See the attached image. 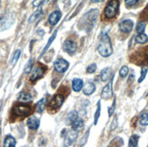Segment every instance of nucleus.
Instances as JSON below:
<instances>
[{"label":"nucleus","mask_w":148,"mask_h":147,"mask_svg":"<svg viewBox=\"0 0 148 147\" xmlns=\"http://www.w3.org/2000/svg\"><path fill=\"white\" fill-rule=\"evenodd\" d=\"M128 72H129V69H128V67L124 66H122L121 69L119 70V75H120L121 77H125V76L128 75Z\"/></svg>","instance_id":"2f4dec72"},{"label":"nucleus","mask_w":148,"mask_h":147,"mask_svg":"<svg viewBox=\"0 0 148 147\" xmlns=\"http://www.w3.org/2000/svg\"><path fill=\"white\" fill-rule=\"evenodd\" d=\"M15 21V16L11 12H6L0 16V32L8 30Z\"/></svg>","instance_id":"7ed1b4c3"},{"label":"nucleus","mask_w":148,"mask_h":147,"mask_svg":"<svg viewBox=\"0 0 148 147\" xmlns=\"http://www.w3.org/2000/svg\"><path fill=\"white\" fill-rule=\"evenodd\" d=\"M27 124L31 130H36L40 124V120L36 116H31L27 119Z\"/></svg>","instance_id":"4468645a"},{"label":"nucleus","mask_w":148,"mask_h":147,"mask_svg":"<svg viewBox=\"0 0 148 147\" xmlns=\"http://www.w3.org/2000/svg\"><path fill=\"white\" fill-rule=\"evenodd\" d=\"M63 49L67 54L73 55V54L75 53V51L77 50V44L74 40L67 39V40L65 41V43H64V44H63Z\"/></svg>","instance_id":"9b49d317"},{"label":"nucleus","mask_w":148,"mask_h":147,"mask_svg":"<svg viewBox=\"0 0 148 147\" xmlns=\"http://www.w3.org/2000/svg\"><path fill=\"white\" fill-rule=\"evenodd\" d=\"M98 15H99L98 9H92L88 11L80 20V24L81 25H83V28L87 31L91 30V28H93L94 25L95 24L96 20H97Z\"/></svg>","instance_id":"f257e3e1"},{"label":"nucleus","mask_w":148,"mask_h":147,"mask_svg":"<svg viewBox=\"0 0 148 147\" xmlns=\"http://www.w3.org/2000/svg\"><path fill=\"white\" fill-rule=\"evenodd\" d=\"M61 12L59 10H56L54 11L53 13H51L50 16H49V18H48V22L50 23V25H55L58 23V21L60 20L61 18Z\"/></svg>","instance_id":"2eb2a0df"},{"label":"nucleus","mask_w":148,"mask_h":147,"mask_svg":"<svg viewBox=\"0 0 148 147\" xmlns=\"http://www.w3.org/2000/svg\"><path fill=\"white\" fill-rule=\"evenodd\" d=\"M32 108L28 105H24V104H18L16 105L13 107V116L16 117H25L30 114Z\"/></svg>","instance_id":"20e7f679"},{"label":"nucleus","mask_w":148,"mask_h":147,"mask_svg":"<svg viewBox=\"0 0 148 147\" xmlns=\"http://www.w3.org/2000/svg\"><path fill=\"white\" fill-rule=\"evenodd\" d=\"M46 106H47V100H46V98H42V99L36 104V112H38V113H42V112L45 110V108H46Z\"/></svg>","instance_id":"4be33fe9"},{"label":"nucleus","mask_w":148,"mask_h":147,"mask_svg":"<svg viewBox=\"0 0 148 147\" xmlns=\"http://www.w3.org/2000/svg\"><path fill=\"white\" fill-rule=\"evenodd\" d=\"M134 27V22L130 19H125V20L122 21L119 25V29L124 32V33H129L133 30Z\"/></svg>","instance_id":"ddd939ff"},{"label":"nucleus","mask_w":148,"mask_h":147,"mask_svg":"<svg viewBox=\"0 0 148 147\" xmlns=\"http://www.w3.org/2000/svg\"><path fill=\"white\" fill-rule=\"evenodd\" d=\"M139 141V136L137 135H134L129 139V147H136Z\"/></svg>","instance_id":"bb28decb"},{"label":"nucleus","mask_w":148,"mask_h":147,"mask_svg":"<svg viewBox=\"0 0 148 147\" xmlns=\"http://www.w3.org/2000/svg\"><path fill=\"white\" fill-rule=\"evenodd\" d=\"M0 8H1V1H0Z\"/></svg>","instance_id":"a19ab883"},{"label":"nucleus","mask_w":148,"mask_h":147,"mask_svg":"<svg viewBox=\"0 0 148 147\" xmlns=\"http://www.w3.org/2000/svg\"><path fill=\"white\" fill-rule=\"evenodd\" d=\"M64 101H65V95L62 94H57L51 99L48 104V110L49 111H56L57 109L62 106Z\"/></svg>","instance_id":"423d86ee"},{"label":"nucleus","mask_w":148,"mask_h":147,"mask_svg":"<svg viewBox=\"0 0 148 147\" xmlns=\"http://www.w3.org/2000/svg\"><path fill=\"white\" fill-rule=\"evenodd\" d=\"M20 55H21V51L20 50H16V52H15V54H14V55H13V57H12V61H11V65L12 66L16 65V63L17 62Z\"/></svg>","instance_id":"c85d7f7f"},{"label":"nucleus","mask_w":148,"mask_h":147,"mask_svg":"<svg viewBox=\"0 0 148 147\" xmlns=\"http://www.w3.org/2000/svg\"><path fill=\"white\" fill-rule=\"evenodd\" d=\"M123 144H124V142H123V140H122V138L116 137L110 143V144L108 145V147H122Z\"/></svg>","instance_id":"b1692460"},{"label":"nucleus","mask_w":148,"mask_h":147,"mask_svg":"<svg viewBox=\"0 0 148 147\" xmlns=\"http://www.w3.org/2000/svg\"><path fill=\"white\" fill-rule=\"evenodd\" d=\"M147 71H148V66H143L142 70H141V76H140V78L138 79V83H142L143 82V80L145 78V76H146Z\"/></svg>","instance_id":"c756f323"},{"label":"nucleus","mask_w":148,"mask_h":147,"mask_svg":"<svg viewBox=\"0 0 148 147\" xmlns=\"http://www.w3.org/2000/svg\"><path fill=\"white\" fill-rule=\"evenodd\" d=\"M134 56H136V60L133 62L136 63V65L145 66L148 64V46L142 51H139L138 53L134 55Z\"/></svg>","instance_id":"6e6552de"},{"label":"nucleus","mask_w":148,"mask_h":147,"mask_svg":"<svg viewBox=\"0 0 148 147\" xmlns=\"http://www.w3.org/2000/svg\"><path fill=\"white\" fill-rule=\"evenodd\" d=\"M77 119H78V113H77L76 111L73 110L67 113L66 118V123L67 125H70V124L72 125Z\"/></svg>","instance_id":"dca6fc26"},{"label":"nucleus","mask_w":148,"mask_h":147,"mask_svg":"<svg viewBox=\"0 0 148 147\" xmlns=\"http://www.w3.org/2000/svg\"><path fill=\"white\" fill-rule=\"evenodd\" d=\"M48 0H35L33 2V5L34 6H40L41 5H43L44 3L47 2Z\"/></svg>","instance_id":"e433bc0d"},{"label":"nucleus","mask_w":148,"mask_h":147,"mask_svg":"<svg viewBox=\"0 0 148 147\" xmlns=\"http://www.w3.org/2000/svg\"><path fill=\"white\" fill-rule=\"evenodd\" d=\"M47 71V68L45 67L44 66L42 65H38L33 71H32V74H31V76H30V80L31 81H36L39 78H41L42 76L44 75V74L46 73Z\"/></svg>","instance_id":"1a4fd4ad"},{"label":"nucleus","mask_w":148,"mask_h":147,"mask_svg":"<svg viewBox=\"0 0 148 147\" xmlns=\"http://www.w3.org/2000/svg\"><path fill=\"white\" fill-rule=\"evenodd\" d=\"M41 15H42V9H38V10H36V11L34 13V14L30 16V18H29L28 22H29V23H32V22L36 21V19H37L38 17H39Z\"/></svg>","instance_id":"cd10ccee"},{"label":"nucleus","mask_w":148,"mask_h":147,"mask_svg":"<svg viewBox=\"0 0 148 147\" xmlns=\"http://www.w3.org/2000/svg\"><path fill=\"white\" fill-rule=\"evenodd\" d=\"M96 71V65L95 64H92V65H90L87 66L86 68V73L87 74H93Z\"/></svg>","instance_id":"f704fd0d"},{"label":"nucleus","mask_w":148,"mask_h":147,"mask_svg":"<svg viewBox=\"0 0 148 147\" xmlns=\"http://www.w3.org/2000/svg\"><path fill=\"white\" fill-rule=\"evenodd\" d=\"M84 86V82L80 78H75L72 81V88L75 92H79L83 89Z\"/></svg>","instance_id":"a211bd4d"},{"label":"nucleus","mask_w":148,"mask_h":147,"mask_svg":"<svg viewBox=\"0 0 148 147\" xmlns=\"http://www.w3.org/2000/svg\"><path fill=\"white\" fill-rule=\"evenodd\" d=\"M139 123L142 126H147L148 125V112H144L140 116Z\"/></svg>","instance_id":"5701e85b"},{"label":"nucleus","mask_w":148,"mask_h":147,"mask_svg":"<svg viewBox=\"0 0 148 147\" xmlns=\"http://www.w3.org/2000/svg\"><path fill=\"white\" fill-rule=\"evenodd\" d=\"M17 100L19 102H21V103H30V102H32V96L25 92H22L18 94V97H17Z\"/></svg>","instance_id":"6ab92c4d"},{"label":"nucleus","mask_w":148,"mask_h":147,"mask_svg":"<svg viewBox=\"0 0 148 147\" xmlns=\"http://www.w3.org/2000/svg\"><path fill=\"white\" fill-rule=\"evenodd\" d=\"M16 139L12 135H8L5 138L4 147H16Z\"/></svg>","instance_id":"412c9836"},{"label":"nucleus","mask_w":148,"mask_h":147,"mask_svg":"<svg viewBox=\"0 0 148 147\" xmlns=\"http://www.w3.org/2000/svg\"><path fill=\"white\" fill-rule=\"evenodd\" d=\"M32 67H33V60L30 59V60L28 61V63L27 64V66H25V74H29V73L32 71Z\"/></svg>","instance_id":"72a5a7b5"},{"label":"nucleus","mask_w":148,"mask_h":147,"mask_svg":"<svg viewBox=\"0 0 148 147\" xmlns=\"http://www.w3.org/2000/svg\"><path fill=\"white\" fill-rule=\"evenodd\" d=\"M119 2L118 0H111L109 3L106 5V9H105V16L107 18H114L116 16V13L118 10Z\"/></svg>","instance_id":"39448f33"},{"label":"nucleus","mask_w":148,"mask_h":147,"mask_svg":"<svg viewBox=\"0 0 148 147\" xmlns=\"http://www.w3.org/2000/svg\"><path fill=\"white\" fill-rule=\"evenodd\" d=\"M138 1H139V0H125V4H126L127 5H129V6L134 5Z\"/></svg>","instance_id":"4c0bfd02"},{"label":"nucleus","mask_w":148,"mask_h":147,"mask_svg":"<svg viewBox=\"0 0 148 147\" xmlns=\"http://www.w3.org/2000/svg\"><path fill=\"white\" fill-rule=\"evenodd\" d=\"M83 127H84V121L82 119H80V118L77 119L75 122L72 124V129L76 130V131L82 129Z\"/></svg>","instance_id":"a878e982"},{"label":"nucleus","mask_w":148,"mask_h":147,"mask_svg":"<svg viewBox=\"0 0 148 147\" xmlns=\"http://www.w3.org/2000/svg\"><path fill=\"white\" fill-rule=\"evenodd\" d=\"M112 76H113V75H112V70H111L110 67L104 68L101 71L100 77H101L102 82H106L109 78H111Z\"/></svg>","instance_id":"f3484780"},{"label":"nucleus","mask_w":148,"mask_h":147,"mask_svg":"<svg viewBox=\"0 0 148 147\" xmlns=\"http://www.w3.org/2000/svg\"><path fill=\"white\" fill-rule=\"evenodd\" d=\"M113 79H114V75L110 78V81H109L108 84L103 88V91L101 94L102 98L109 99L110 97H112V95H113Z\"/></svg>","instance_id":"f8f14e48"},{"label":"nucleus","mask_w":148,"mask_h":147,"mask_svg":"<svg viewBox=\"0 0 148 147\" xmlns=\"http://www.w3.org/2000/svg\"><path fill=\"white\" fill-rule=\"evenodd\" d=\"M116 126H117V118H114V120L113 121V123H112V125H111V130H114L116 128Z\"/></svg>","instance_id":"58836bf2"},{"label":"nucleus","mask_w":148,"mask_h":147,"mask_svg":"<svg viewBox=\"0 0 148 147\" xmlns=\"http://www.w3.org/2000/svg\"><path fill=\"white\" fill-rule=\"evenodd\" d=\"M100 112H101V104H100V101H99L98 104H97V109H96V112L95 114V124H97V121H98L99 116H100Z\"/></svg>","instance_id":"473e14b6"},{"label":"nucleus","mask_w":148,"mask_h":147,"mask_svg":"<svg viewBox=\"0 0 148 147\" xmlns=\"http://www.w3.org/2000/svg\"><path fill=\"white\" fill-rule=\"evenodd\" d=\"M95 91V85L93 84V83L88 82L85 85V87H84V94L86 95L92 94Z\"/></svg>","instance_id":"aec40b11"},{"label":"nucleus","mask_w":148,"mask_h":147,"mask_svg":"<svg viewBox=\"0 0 148 147\" xmlns=\"http://www.w3.org/2000/svg\"><path fill=\"white\" fill-rule=\"evenodd\" d=\"M91 1L93 3H97V2H102V1H104V0H91Z\"/></svg>","instance_id":"ea45409f"},{"label":"nucleus","mask_w":148,"mask_h":147,"mask_svg":"<svg viewBox=\"0 0 148 147\" xmlns=\"http://www.w3.org/2000/svg\"><path fill=\"white\" fill-rule=\"evenodd\" d=\"M136 42L138 44H145L148 42V37L145 34H138L136 36Z\"/></svg>","instance_id":"393cba45"},{"label":"nucleus","mask_w":148,"mask_h":147,"mask_svg":"<svg viewBox=\"0 0 148 147\" xmlns=\"http://www.w3.org/2000/svg\"><path fill=\"white\" fill-rule=\"evenodd\" d=\"M114 109H115V99L114 100V103H113L112 106L108 108V114H109V116H112V114L114 112Z\"/></svg>","instance_id":"c9c22d12"},{"label":"nucleus","mask_w":148,"mask_h":147,"mask_svg":"<svg viewBox=\"0 0 148 147\" xmlns=\"http://www.w3.org/2000/svg\"><path fill=\"white\" fill-rule=\"evenodd\" d=\"M78 136V131L71 129L68 132H66L65 140H64V146L65 147H73L75 140Z\"/></svg>","instance_id":"0eeeda50"},{"label":"nucleus","mask_w":148,"mask_h":147,"mask_svg":"<svg viewBox=\"0 0 148 147\" xmlns=\"http://www.w3.org/2000/svg\"><path fill=\"white\" fill-rule=\"evenodd\" d=\"M98 52L104 57H107L109 55H111L113 53V46L110 41V37L106 33L103 34L101 36V41L98 46Z\"/></svg>","instance_id":"f03ea898"},{"label":"nucleus","mask_w":148,"mask_h":147,"mask_svg":"<svg viewBox=\"0 0 148 147\" xmlns=\"http://www.w3.org/2000/svg\"><path fill=\"white\" fill-rule=\"evenodd\" d=\"M145 29V22H139L136 25V31L138 34H144V31Z\"/></svg>","instance_id":"7c9ffc66"},{"label":"nucleus","mask_w":148,"mask_h":147,"mask_svg":"<svg viewBox=\"0 0 148 147\" xmlns=\"http://www.w3.org/2000/svg\"><path fill=\"white\" fill-rule=\"evenodd\" d=\"M69 66V64L66 60L63 58L56 59L54 63V68L57 73H64L66 72Z\"/></svg>","instance_id":"9d476101"}]
</instances>
